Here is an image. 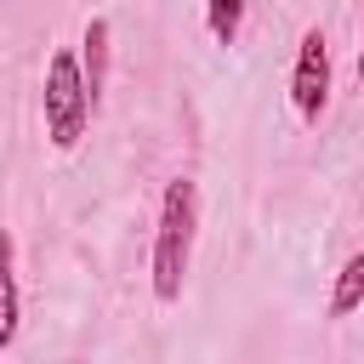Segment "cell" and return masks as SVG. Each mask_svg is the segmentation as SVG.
I'll list each match as a JSON object with an SVG mask.
<instances>
[{
  "mask_svg": "<svg viewBox=\"0 0 364 364\" xmlns=\"http://www.w3.org/2000/svg\"><path fill=\"white\" fill-rule=\"evenodd\" d=\"M193 239H199V182L193 176H171L159 193V216H154V250H148V273H154V301H176L193 267Z\"/></svg>",
  "mask_w": 364,
  "mask_h": 364,
  "instance_id": "1",
  "label": "cell"
},
{
  "mask_svg": "<svg viewBox=\"0 0 364 364\" xmlns=\"http://www.w3.org/2000/svg\"><path fill=\"white\" fill-rule=\"evenodd\" d=\"M40 114H46V142L57 154H74L91 131V85H85V68H80V51H51L46 57V80H40Z\"/></svg>",
  "mask_w": 364,
  "mask_h": 364,
  "instance_id": "2",
  "label": "cell"
},
{
  "mask_svg": "<svg viewBox=\"0 0 364 364\" xmlns=\"http://www.w3.org/2000/svg\"><path fill=\"white\" fill-rule=\"evenodd\" d=\"M324 102H330V40L324 28H307L296 46V68H290V108L301 125H318Z\"/></svg>",
  "mask_w": 364,
  "mask_h": 364,
  "instance_id": "3",
  "label": "cell"
},
{
  "mask_svg": "<svg viewBox=\"0 0 364 364\" xmlns=\"http://www.w3.org/2000/svg\"><path fill=\"white\" fill-rule=\"evenodd\" d=\"M23 336V290H17V239L0 228V353H11Z\"/></svg>",
  "mask_w": 364,
  "mask_h": 364,
  "instance_id": "4",
  "label": "cell"
},
{
  "mask_svg": "<svg viewBox=\"0 0 364 364\" xmlns=\"http://www.w3.org/2000/svg\"><path fill=\"white\" fill-rule=\"evenodd\" d=\"M108 57H114V23H108V17H91V23H85V34H80V68H85L91 102H102V85H108Z\"/></svg>",
  "mask_w": 364,
  "mask_h": 364,
  "instance_id": "5",
  "label": "cell"
},
{
  "mask_svg": "<svg viewBox=\"0 0 364 364\" xmlns=\"http://www.w3.org/2000/svg\"><path fill=\"white\" fill-rule=\"evenodd\" d=\"M358 307H364V250H353V256L341 262V273H336V284H330L324 313H330V318H347V313H358Z\"/></svg>",
  "mask_w": 364,
  "mask_h": 364,
  "instance_id": "6",
  "label": "cell"
},
{
  "mask_svg": "<svg viewBox=\"0 0 364 364\" xmlns=\"http://www.w3.org/2000/svg\"><path fill=\"white\" fill-rule=\"evenodd\" d=\"M245 6H250V0H205V28H210L216 46H239V34H245Z\"/></svg>",
  "mask_w": 364,
  "mask_h": 364,
  "instance_id": "7",
  "label": "cell"
},
{
  "mask_svg": "<svg viewBox=\"0 0 364 364\" xmlns=\"http://www.w3.org/2000/svg\"><path fill=\"white\" fill-rule=\"evenodd\" d=\"M358 85H364V46H358Z\"/></svg>",
  "mask_w": 364,
  "mask_h": 364,
  "instance_id": "8",
  "label": "cell"
}]
</instances>
